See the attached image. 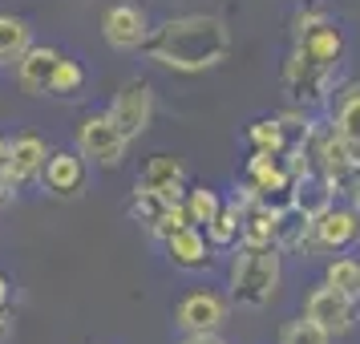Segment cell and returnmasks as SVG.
Here are the masks:
<instances>
[{"label":"cell","mask_w":360,"mask_h":344,"mask_svg":"<svg viewBox=\"0 0 360 344\" xmlns=\"http://www.w3.org/2000/svg\"><path fill=\"white\" fill-rule=\"evenodd\" d=\"M142 49L150 53V61L174 69V73H202V69L227 61L231 33L219 17L191 13V17H170L154 33H146Z\"/></svg>","instance_id":"6da1fadb"},{"label":"cell","mask_w":360,"mask_h":344,"mask_svg":"<svg viewBox=\"0 0 360 344\" xmlns=\"http://www.w3.org/2000/svg\"><path fill=\"white\" fill-rule=\"evenodd\" d=\"M279 292V251L276 247H239L231 260V304L259 312Z\"/></svg>","instance_id":"7a4b0ae2"},{"label":"cell","mask_w":360,"mask_h":344,"mask_svg":"<svg viewBox=\"0 0 360 344\" xmlns=\"http://www.w3.org/2000/svg\"><path fill=\"white\" fill-rule=\"evenodd\" d=\"M292 186H295V170L288 166L283 154H263V150L251 154V163L243 170L247 203H263L271 211H288L292 207Z\"/></svg>","instance_id":"3957f363"},{"label":"cell","mask_w":360,"mask_h":344,"mask_svg":"<svg viewBox=\"0 0 360 344\" xmlns=\"http://www.w3.org/2000/svg\"><path fill=\"white\" fill-rule=\"evenodd\" d=\"M332 82H336V65H324V61L308 57L304 49H295L288 69H283V85H288V94L300 106H320V101H328Z\"/></svg>","instance_id":"277c9868"},{"label":"cell","mask_w":360,"mask_h":344,"mask_svg":"<svg viewBox=\"0 0 360 344\" xmlns=\"http://www.w3.org/2000/svg\"><path fill=\"white\" fill-rule=\"evenodd\" d=\"M105 117L117 126V134L134 142V138H142L150 126V117H154V94H150L146 82H126V89L114 98V106L105 110Z\"/></svg>","instance_id":"5b68a950"},{"label":"cell","mask_w":360,"mask_h":344,"mask_svg":"<svg viewBox=\"0 0 360 344\" xmlns=\"http://www.w3.org/2000/svg\"><path fill=\"white\" fill-rule=\"evenodd\" d=\"M126 146H130V142L117 134V126L105 114L85 117L82 130H77V154L89 158V163H98V166H117L126 158Z\"/></svg>","instance_id":"8992f818"},{"label":"cell","mask_w":360,"mask_h":344,"mask_svg":"<svg viewBox=\"0 0 360 344\" xmlns=\"http://www.w3.org/2000/svg\"><path fill=\"white\" fill-rule=\"evenodd\" d=\"M295 29H300V45L308 57L324 61V65H340L344 57V33L324 17V13H300L295 17Z\"/></svg>","instance_id":"52a82bcc"},{"label":"cell","mask_w":360,"mask_h":344,"mask_svg":"<svg viewBox=\"0 0 360 344\" xmlns=\"http://www.w3.org/2000/svg\"><path fill=\"white\" fill-rule=\"evenodd\" d=\"M308 320L324 328L328 336H344L352 328V316H356V300H348L344 292H336L332 284H320L316 292L308 295V308H304Z\"/></svg>","instance_id":"ba28073f"},{"label":"cell","mask_w":360,"mask_h":344,"mask_svg":"<svg viewBox=\"0 0 360 344\" xmlns=\"http://www.w3.org/2000/svg\"><path fill=\"white\" fill-rule=\"evenodd\" d=\"M223 320H227V300L214 295V292H191L174 308V324L186 336H195V332H219Z\"/></svg>","instance_id":"9c48e42d"},{"label":"cell","mask_w":360,"mask_h":344,"mask_svg":"<svg viewBox=\"0 0 360 344\" xmlns=\"http://www.w3.org/2000/svg\"><path fill=\"white\" fill-rule=\"evenodd\" d=\"M360 235L356 207H328L320 219H311V239L308 247H324V251H344L352 247Z\"/></svg>","instance_id":"30bf717a"},{"label":"cell","mask_w":360,"mask_h":344,"mask_svg":"<svg viewBox=\"0 0 360 344\" xmlns=\"http://www.w3.org/2000/svg\"><path fill=\"white\" fill-rule=\"evenodd\" d=\"M45 158H49V154H45V142H41L37 134H20V138H13V142L4 146V163H0V170L17 182V186H25V182L41 179Z\"/></svg>","instance_id":"8fae6325"},{"label":"cell","mask_w":360,"mask_h":344,"mask_svg":"<svg viewBox=\"0 0 360 344\" xmlns=\"http://www.w3.org/2000/svg\"><path fill=\"white\" fill-rule=\"evenodd\" d=\"M101 33L105 41L114 45V49L130 53V49H142V41H146V17H142V8H134V4H114V8H105V17H101Z\"/></svg>","instance_id":"7c38bea8"},{"label":"cell","mask_w":360,"mask_h":344,"mask_svg":"<svg viewBox=\"0 0 360 344\" xmlns=\"http://www.w3.org/2000/svg\"><path fill=\"white\" fill-rule=\"evenodd\" d=\"M57 61H61L57 49H49V45H29V49L20 53V61H17L20 89H25L29 98H45L49 85H53V73H57Z\"/></svg>","instance_id":"4fadbf2b"},{"label":"cell","mask_w":360,"mask_h":344,"mask_svg":"<svg viewBox=\"0 0 360 344\" xmlns=\"http://www.w3.org/2000/svg\"><path fill=\"white\" fill-rule=\"evenodd\" d=\"M292 207L304 215V219H320L328 207H336V191H332V182H328L324 170L308 166V170H300V174H295Z\"/></svg>","instance_id":"5bb4252c"},{"label":"cell","mask_w":360,"mask_h":344,"mask_svg":"<svg viewBox=\"0 0 360 344\" xmlns=\"http://www.w3.org/2000/svg\"><path fill=\"white\" fill-rule=\"evenodd\" d=\"M162 243H166V255H170V263H174V267L198 272V267H207V263H211V239H207L198 227L170 231Z\"/></svg>","instance_id":"9a60e30c"},{"label":"cell","mask_w":360,"mask_h":344,"mask_svg":"<svg viewBox=\"0 0 360 344\" xmlns=\"http://www.w3.org/2000/svg\"><path fill=\"white\" fill-rule=\"evenodd\" d=\"M182 179H186V170H182L179 158H170V154H158V158H150L146 170L138 174V186H146V191H158L166 203H182V195H186Z\"/></svg>","instance_id":"2e32d148"},{"label":"cell","mask_w":360,"mask_h":344,"mask_svg":"<svg viewBox=\"0 0 360 344\" xmlns=\"http://www.w3.org/2000/svg\"><path fill=\"white\" fill-rule=\"evenodd\" d=\"M41 182L49 186L53 195H82V186H85V166L77 154H69V150H61V154H49L45 158V170H41Z\"/></svg>","instance_id":"e0dca14e"},{"label":"cell","mask_w":360,"mask_h":344,"mask_svg":"<svg viewBox=\"0 0 360 344\" xmlns=\"http://www.w3.org/2000/svg\"><path fill=\"white\" fill-rule=\"evenodd\" d=\"M276 219H279V211H271V207H263V203H243V215H239V243L276 247Z\"/></svg>","instance_id":"ac0fdd59"},{"label":"cell","mask_w":360,"mask_h":344,"mask_svg":"<svg viewBox=\"0 0 360 344\" xmlns=\"http://www.w3.org/2000/svg\"><path fill=\"white\" fill-rule=\"evenodd\" d=\"M308 239H311V219H304L295 207L279 211V219H276V251L279 255L283 251H304Z\"/></svg>","instance_id":"d6986e66"},{"label":"cell","mask_w":360,"mask_h":344,"mask_svg":"<svg viewBox=\"0 0 360 344\" xmlns=\"http://www.w3.org/2000/svg\"><path fill=\"white\" fill-rule=\"evenodd\" d=\"M332 126L344 134V142L356 150V158H360V85H348L340 94V101H336V122Z\"/></svg>","instance_id":"ffe728a7"},{"label":"cell","mask_w":360,"mask_h":344,"mask_svg":"<svg viewBox=\"0 0 360 344\" xmlns=\"http://www.w3.org/2000/svg\"><path fill=\"white\" fill-rule=\"evenodd\" d=\"M243 203H247L243 195H235V203L219 207V215L207 223V239H211V247H235L239 243V215H243Z\"/></svg>","instance_id":"44dd1931"},{"label":"cell","mask_w":360,"mask_h":344,"mask_svg":"<svg viewBox=\"0 0 360 344\" xmlns=\"http://www.w3.org/2000/svg\"><path fill=\"white\" fill-rule=\"evenodd\" d=\"M33 45V29L20 17H0V65L20 61V53Z\"/></svg>","instance_id":"7402d4cb"},{"label":"cell","mask_w":360,"mask_h":344,"mask_svg":"<svg viewBox=\"0 0 360 344\" xmlns=\"http://www.w3.org/2000/svg\"><path fill=\"white\" fill-rule=\"evenodd\" d=\"M251 146L263 150V154H283V150L292 146V138H288V122L283 117H263V122H251Z\"/></svg>","instance_id":"603a6c76"},{"label":"cell","mask_w":360,"mask_h":344,"mask_svg":"<svg viewBox=\"0 0 360 344\" xmlns=\"http://www.w3.org/2000/svg\"><path fill=\"white\" fill-rule=\"evenodd\" d=\"M166 207H174V203H166L158 191H146V186H134V198H130V219L134 223H142V227L154 235V227L162 223Z\"/></svg>","instance_id":"cb8c5ba5"},{"label":"cell","mask_w":360,"mask_h":344,"mask_svg":"<svg viewBox=\"0 0 360 344\" xmlns=\"http://www.w3.org/2000/svg\"><path fill=\"white\" fill-rule=\"evenodd\" d=\"M324 284H332V288H336V292H344L348 300H360V260H352V255L332 260V263H328Z\"/></svg>","instance_id":"d4e9b609"},{"label":"cell","mask_w":360,"mask_h":344,"mask_svg":"<svg viewBox=\"0 0 360 344\" xmlns=\"http://www.w3.org/2000/svg\"><path fill=\"white\" fill-rule=\"evenodd\" d=\"M182 207H186V215H191V223H195V227H207L214 215H219L223 203H219V195H214L211 186H195V191H186V195H182Z\"/></svg>","instance_id":"484cf974"},{"label":"cell","mask_w":360,"mask_h":344,"mask_svg":"<svg viewBox=\"0 0 360 344\" xmlns=\"http://www.w3.org/2000/svg\"><path fill=\"white\" fill-rule=\"evenodd\" d=\"M279 344H332V336H328V332L316 324V320L300 316V320H288V324H283V332H279Z\"/></svg>","instance_id":"4316f807"},{"label":"cell","mask_w":360,"mask_h":344,"mask_svg":"<svg viewBox=\"0 0 360 344\" xmlns=\"http://www.w3.org/2000/svg\"><path fill=\"white\" fill-rule=\"evenodd\" d=\"M82 85H85V69L77 65V61H69V57H61V61H57V73H53L49 94H77Z\"/></svg>","instance_id":"83f0119b"},{"label":"cell","mask_w":360,"mask_h":344,"mask_svg":"<svg viewBox=\"0 0 360 344\" xmlns=\"http://www.w3.org/2000/svg\"><path fill=\"white\" fill-rule=\"evenodd\" d=\"M13 195H17V182H13L8 174H4V170H0V211L13 203Z\"/></svg>","instance_id":"f1b7e54d"},{"label":"cell","mask_w":360,"mask_h":344,"mask_svg":"<svg viewBox=\"0 0 360 344\" xmlns=\"http://www.w3.org/2000/svg\"><path fill=\"white\" fill-rule=\"evenodd\" d=\"M179 344H227L219 332H195V336H182Z\"/></svg>","instance_id":"f546056e"},{"label":"cell","mask_w":360,"mask_h":344,"mask_svg":"<svg viewBox=\"0 0 360 344\" xmlns=\"http://www.w3.org/2000/svg\"><path fill=\"white\" fill-rule=\"evenodd\" d=\"M4 304H8V279L0 276V308H4Z\"/></svg>","instance_id":"4dcf8cb0"},{"label":"cell","mask_w":360,"mask_h":344,"mask_svg":"<svg viewBox=\"0 0 360 344\" xmlns=\"http://www.w3.org/2000/svg\"><path fill=\"white\" fill-rule=\"evenodd\" d=\"M8 320H13V316H8V308H0V336L8 332Z\"/></svg>","instance_id":"1f68e13d"},{"label":"cell","mask_w":360,"mask_h":344,"mask_svg":"<svg viewBox=\"0 0 360 344\" xmlns=\"http://www.w3.org/2000/svg\"><path fill=\"white\" fill-rule=\"evenodd\" d=\"M4 146H8V142H4V138H0V163H4Z\"/></svg>","instance_id":"d6a6232c"}]
</instances>
